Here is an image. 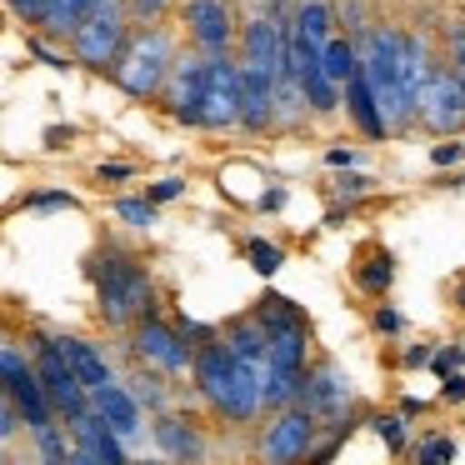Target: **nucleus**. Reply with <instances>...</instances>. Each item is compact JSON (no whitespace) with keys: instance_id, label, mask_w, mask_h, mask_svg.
<instances>
[{"instance_id":"21","label":"nucleus","mask_w":465,"mask_h":465,"mask_svg":"<svg viewBox=\"0 0 465 465\" xmlns=\"http://www.w3.org/2000/svg\"><path fill=\"white\" fill-rule=\"evenodd\" d=\"M395 65H401V91H405V101H411V111H415V101H420L425 81H430V71H435L420 35H401V45H395Z\"/></svg>"},{"instance_id":"10","label":"nucleus","mask_w":465,"mask_h":465,"mask_svg":"<svg viewBox=\"0 0 465 465\" xmlns=\"http://www.w3.org/2000/svg\"><path fill=\"white\" fill-rule=\"evenodd\" d=\"M415 111L425 115V125L440 135L460 131L465 125V101H460V81H455V71H445V65H435L430 81H425L420 101H415Z\"/></svg>"},{"instance_id":"16","label":"nucleus","mask_w":465,"mask_h":465,"mask_svg":"<svg viewBox=\"0 0 465 465\" xmlns=\"http://www.w3.org/2000/svg\"><path fill=\"white\" fill-rule=\"evenodd\" d=\"M91 411L101 415L105 425H111L121 440H131V435H141V401H135L125 385H115V381H105V385H95L91 391Z\"/></svg>"},{"instance_id":"24","label":"nucleus","mask_w":465,"mask_h":465,"mask_svg":"<svg viewBox=\"0 0 465 465\" xmlns=\"http://www.w3.org/2000/svg\"><path fill=\"white\" fill-rule=\"evenodd\" d=\"M155 440H161L165 455H181V460H195V455H205L201 435H195L185 420H175V415H161V420H155Z\"/></svg>"},{"instance_id":"15","label":"nucleus","mask_w":465,"mask_h":465,"mask_svg":"<svg viewBox=\"0 0 465 465\" xmlns=\"http://www.w3.org/2000/svg\"><path fill=\"white\" fill-rule=\"evenodd\" d=\"M191 365H195V381H201V395L215 411H225V395H231V345L211 335V341L191 355Z\"/></svg>"},{"instance_id":"14","label":"nucleus","mask_w":465,"mask_h":465,"mask_svg":"<svg viewBox=\"0 0 465 465\" xmlns=\"http://www.w3.org/2000/svg\"><path fill=\"white\" fill-rule=\"evenodd\" d=\"M185 25H191L195 45L205 55H225V45H231V5L225 0H191L185 5Z\"/></svg>"},{"instance_id":"20","label":"nucleus","mask_w":465,"mask_h":465,"mask_svg":"<svg viewBox=\"0 0 465 465\" xmlns=\"http://www.w3.org/2000/svg\"><path fill=\"white\" fill-rule=\"evenodd\" d=\"M245 65L265 75H281V25L271 15H255L245 25Z\"/></svg>"},{"instance_id":"23","label":"nucleus","mask_w":465,"mask_h":465,"mask_svg":"<svg viewBox=\"0 0 465 465\" xmlns=\"http://www.w3.org/2000/svg\"><path fill=\"white\" fill-rule=\"evenodd\" d=\"M345 105H351V121L361 125L371 141H381V135H385V121H381V111H375V95H371V85H365L361 71L345 81Z\"/></svg>"},{"instance_id":"1","label":"nucleus","mask_w":465,"mask_h":465,"mask_svg":"<svg viewBox=\"0 0 465 465\" xmlns=\"http://www.w3.org/2000/svg\"><path fill=\"white\" fill-rule=\"evenodd\" d=\"M95 275V295H101V315L105 325H131L141 315H151V275L121 251H101L91 261Z\"/></svg>"},{"instance_id":"8","label":"nucleus","mask_w":465,"mask_h":465,"mask_svg":"<svg viewBox=\"0 0 465 465\" xmlns=\"http://www.w3.org/2000/svg\"><path fill=\"white\" fill-rule=\"evenodd\" d=\"M295 401H301L305 411L315 415V420H341V415L351 411V375H345L341 365L321 361L315 371L301 375V385H295Z\"/></svg>"},{"instance_id":"19","label":"nucleus","mask_w":465,"mask_h":465,"mask_svg":"<svg viewBox=\"0 0 465 465\" xmlns=\"http://www.w3.org/2000/svg\"><path fill=\"white\" fill-rule=\"evenodd\" d=\"M55 351L65 355V365L75 371V381H81L85 391H95V385L115 381V375H111V365H105V355L95 351L91 341H81V335H55Z\"/></svg>"},{"instance_id":"6","label":"nucleus","mask_w":465,"mask_h":465,"mask_svg":"<svg viewBox=\"0 0 465 465\" xmlns=\"http://www.w3.org/2000/svg\"><path fill=\"white\" fill-rule=\"evenodd\" d=\"M0 391L11 395V405H15V415H21L25 425H45L51 420V401H45V391H41V375H35V365L25 361L15 345H0Z\"/></svg>"},{"instance_id":"12","label":"nucleus","mask_w":465,"mask_h":465,"mask_svg":"<svg viewBox=\"0 0 465 465\" xmlns=\"http://www.w3.org/2000/svg\"><path fill=\"white\" fill-rule=\"evenodd\" d=\"M71 435H75L71 460H101V465H121L125 460V440L91 411V405H85L81 415H71Z\"/></svg>"},{"instance_id":"29","label":"nucleus","mask_w":465,"mask_h":465,"mask_svg":"<svg viewBox=\"0 0 465 465\" xmlns=\"http://www.w3.org/2000/svg\"><path fill=\"white\" fill-rule=\"evenodd\" d=\"M355 281H361L365 291H375V295H381L385 285L395 281V261H391V255H371V261L361 265V275H355Z\"/></svg>"},{"instance_id":"36","label":"nucleus","mask_w":465,"mask_h":465,"mask_svg":"<svg viewBox=\"0 0 465 465\" xmlns=\"http://www.w3.org/2000/svg\"><path fill=\"white\" fill-rule=\"evenodd\" d=\"M420 460H455V440H445V435L425 440V445H420Z\"/></svg>"},{"instance_id":"31","label":"nucleus","mask_w":465,"mask_h":465,"mask_svg":"<svg viewBox=\"0 0 465 465\" xmlns=\"http://www.w3.org/2000/svg\"><path fill=\"white\" fill-rule=\"evenodd\" d=\"M245 261H251L261 275H275L285 265V251H281V245H265V241H251V245H245Z\"/></svg>"},{"instance_id":"39","label":"nucleus","mask_w":465,"mask_h":465,"mask_svg":"<svg viewBox=\"0 0 465 465\" xmlns=\"http://www.w3.org/2000/svg\"><path fill=\"white\" fill-rule=\"evenodd\" d=\"M51 5V0H11V11L25 15V21H41V11Z\"/></svg>"},{"instance_id":"9","label":"nucleus","mask_w":465,"mask_h":465,"mask_svg":"<svg viewBox=\"0 0 465 465\" xmlns=\"http://www.w3.org/2000/svg\"><path fill=\"white\" fill-rule=\"evenodd\" d=\"M241 111V65L225 55H205V85H201V125H235Z\"/></svg>"},{"instance_id":"2","label":"nucleus","mask_w":465,"mask_h":465,"mask_svg":"<svg viewBox=\"0 0 465 465\" xmlns=\"http://www.w3.org/2000/svg\"><path fill=\"white\" fill-rule=\"evenodd\" d=\"M395 45H401V31H371L365 35V55H355V71L365 75V85H371L385 131H401V125H411V115H415L411 101H405V91H401Z\"/></svg>"},{"instance_id":"41","label":"nucleus","mask_w":465,"mask_h":465,"mask_svg":"<svg viewBox=\"0 0 465 465\" xmlns=\"http://www.w3.org/2000/svg\"><path fill=\"white\" fill-rule=\"evenodd\" d=\"M375 331H401V311L381 305V311H375Z\"/></svg>"},{"instance_id":"45","label":"nucleus","mask_w":465,"mask_h":465,"mask_svg":"<svg viewBox=\"0 0 465 465\" xmlns=\"http://www.w3.org/2000/svg\"><path fill=\"white\" fill-rule=\"evenodd\" d=\"M31 51H35V55H41V61H45V65H61V71H65V61H61V55H55V51H51V45H45V41H35V45H31Z\"/></svg>"},{"instance_id":"33","label":"nucleus","mask_w":465,"mask_h":465,"mask_svg":"<svg viewBox=\"0 0 465 465\" xmlns=\"http://www.w3.org/2000/svg\"><path fill=\"white\" fill-rule=\"evenodd\" d=\"M31 211H75V195H65V191H51V195H31Z\"/></svg>"},{"instance_id":"3","label":"nucleus","mask_w":465,"mask_h":465,"mask_svg":"<svg viewBox=\"0 0 465 465\" xmlns=\"http://www.w3.org/2000/svg\"><path fill=\"white\" fill-rule=\"evenodd\" d=\"M171 65H175L171 35L151 25V31L125 35L121 55H115V81H121L131 95H155L165 85V75H171Z\"/></svg>"},{"instance_id":"27","label":"nucleus","mask_w":465,"mask_h":465,"mask_svg":"<svg viewBox=\"0 0 465 465\" xmlns=\"http://www.w3.org/2000/svg\"><path fill=\"white\" fill-rule=\"evenodd\" d=\"M335 91H341V85H335L331 75L321 71V65L301 75V95H305V101L315 105V111H335V105H341V95H335Z\"/></svg>"},{"instance_id":"4","label":"nucleus","mask_w":465,"mask_h":465,"mask_svg":"<svg viewBox=\"0 0 465 465\" xmlns=\"http://www.w3.org/2000/svg\"><path fill=\"white\" fill-rule=\"evenodd\" d=\"M301 375H305V321L301 325H281V331H265L261 405H291Z\"/></svg>"},{"instance_id":"25","label":"nucleus","mask_w":465,"mask_h":465,"mask_svg":"<svg viewBox=\"0 0 465 465\" xmlns=\"http://www.w3.org/2000/svg\"><path fill=\"white\" fill-rule=\"evenodd\" d=\"M95 5H101V0H51V5L41 11V31L45 35H71Z\"/></svg>"},{"instance_id":"40","label":"nucleus","mask_w":465,"mask_h":465,"mask_svg":"<svg viewBox=\"0 0 465 465\" xmlns=\"http://www.w3.org/2000/svg\"><path fill=\"white\" fill-rule=\"evenodd\" d=\"M165 5H171V0H131V11L141 15V21H155V15L165 11Z\"/></svg>"},{"instance_id":"34","label":"nucleus","mask_w":465,"mask_h":465,"mask_svg":"<svg viewBox=\"0 0 465 465\" xmlns=\"http://www.w3.org/2000/svg\"><path fill=\"white\" fill-rule=\"evenodd\" d=\"M181 195H185V181H181V175H165V181H155V185H151V201H155V205L181 201Z\"/></svg>"},{"instance_id":"48","label":"nucleus","mask_w":465,"mask_h":465,"mask_svg":"<svg viewBox=\"0 0 465 465\" xmlns=\"http://www.w3.org/2000/svg\"><path fill=\"white\" fill-rule=\"evenodd\" d=\"M455 301H460V305H465V281H460V291H455Z\"/></svg>"},{"instance_id":"26","label":"nucleus","mask_w":465,"mask_h":465,"mask_svg":"<svg viewBox=\"0 0 465 465\" xmlns=\"http://www.w3.org/2000/svg\"><path fill=\"white\" fill-rule=\"evenodd\" d=\"M321 71L331 75L335 85H345L355 75V45L345 41V35H331V41L321 45Z\"/></svg>"},{"instance_id":"35","label":"nucleus","mask_w":465,"mask_h":465,"mask_svg":"<svg viewBox=\"0 0 465 465\" xmlns=\"http://www.w3.org/2000/svg\"><path fill=\"white\" fill-rule=\"evenodd\" d=\"M21 430V415H15V405H11V395L0 391V445L11 440V435Z\"/></svg>"},{"instance_id":"38","label":"nucleus","mask_w":465,"mask_h":465,"mask_svg":"<svg viewBox=\"0 0 465 465\" xmlns=\"http://www.w3.org/2000/svg\"><path fill=\"white\" fill-rule=\"evenodd\" d=\"M135 401H141V405H161L165 401V395H161V385H155V381H135Z\"/></svg>"},{"instance_id":"5","label":"nucleus","mask_w":465,"mask_h":465,"mask_svg":"<svg viewBox=\"0 0 465 465\" xmlns=\"http://www.w3.org/2000/svg\"><path fill=\"white\" fill-rule=\"evenodd\" d=\"M71 45H75V61L81 65H95V71L115 65V55L125 45V0H101L71 31Z\"/></svg>"},{"instance_id":"13","label":"nucleus","mask_w":465,"mask_h":465,"mask_svg":"<svg viewBox=\"0 0 465 465\" xmlns=\"http://www.w3.org/2000/svg\"><path fill=\"white\" fill-rule=\"evenodd\" d=\"M135 351L151 365H161V371H185L191 355H195L191 345H185V335L171 331L165 321H155V315H141V325H135Z\"/></svg>"},{"instance_id":"7","label":"nucleus","mask_w":465,"mask_h":465,"mask_svg":"<svg viewBox=\"0 0 465 465\" xmlns=\"http://www.w3.org/2000/svg\"><path fill=\"white\" fill-rule=\"evenodd\" d=\"M41 345V355H35V375H41V391H45V401H51V411L55 415H81L85 405H91V391H85L81 381H75V371L65 365V355L55 351V341H35Z\"/></svg>"},{"instance_id":"43","label":"nucleus","mask_w":465,"mask_h":465,"mask_svg":"<svg viewBox=\"0 0 465 465\" xmlns=\"http://www.w3.org/2000/svg\"><path fill=\"white\" fill-rule=\"evenodd\" d=\"M430 365H435V371H455V365H460V351H455V345H450V351L430 355Z\"/></svg>"},{"instance_id":"17","label":"nucleus","mask_w":465,"mask_h":465,"mask_svg":"<svg viewBox=\"0 0 465 465\" xmlns=\"http://www.w3.org/2000/svg\"><path fill=\"white\" fill-rule=\"evenodd\" d=\"M171 115L185 125H201V85H205V55H191V61L171 65Z\"/></svg>"},{"instance_id":"47","label":"nucleus","mask_w":465,"mask_h":465,"mask_svg":"<svg viewBox=\"0 0 465 465\" xmlns=\"http://www.w3.org/2000/svg\"><path fill=\"white\" fill-rule=\"evenodd\" d=\"M261 205H265V211H281V205H285V191H265Z\"/></svg>"},{"instance_id":"37","label":"nucleus","mask_w":465,"mask_h":465,"mask_svg":"<svg viewBox=\"0 0 465 465\" xmlns=\"http://www.w3.org/2000/svg\"><path fill=\"white\" fill-rule=\"evenodd\" d=\"M430 161H435V165H455V161H465V145H460V141H445V145H435Z\"/></svg>"},{"instance_id":"22","label":"nucleus","mask_w":465,"mask_h":465,"mask_svg":"<svg viewBox=\"0 0 465 465\" xmlns=\"http://www.w3.org/2000/svg\"><path fill=\"white\" fill-rule=\"evenodd\" d=\"M291 35L305 45V51H315V55H321V45L335 35V31H331V5H325V0H305L301 11H295Z\"/></svg>"},{"instance_id":"28","label":"nucleus","mask_w":465,"mask_h":465,"mask_svg":"<svg viewBox=\"0 0 465 465\" xmlns=\"http://www.w3.org/2000/svg\"><path fill=\"white\" fill-rule=\"evenodd\" d=\"M115 215H121L125 225H135V231H145V225H155V201L151 195H121V201H115Z\"/></svg>"},{"instance_id":"18","label":"nucleus","mask_w":465,"mask_h":465,"mask_svg":"<svg viewBox=\"0 0 465 465\" xmlns=\"http://www.w3.org/2000/svg\"><path fill=\"white\" fill-rule=\"evenodd\" d=\"M271 85H275V75L241 65V111H235V121H241L245 131H265V125L275 121V95H271Z\"/></svg>"},{"instance_id":"42","label":"nucleus","mask_w":465,"mask_h":465,"mask_svg":"<svg viewBox=\"0 0 465 465\" xmlns=\"http://www.w3.org/2000/svg\"><path fill=\"white\" fill-rule=\"evenodd\" d=\"M95 175H101V181H131V165H121V161H111V165H101V171H95Z\"/></svg>"},{"instance_id":"11","label":"nucleus","mask_w":465,"mask_h":465,"mask_svg":"<svg viewBox=\"0 0 465 465\" xmlns=\"http://www.w3.org/2000/svg\"><path fill=\"white\" fill-rule=\"evenodd\" d=\"M311 445H315V415L305 411V405H285V411L275 415V425L265 430L261 455L265 460H301Z\"/></svg>"},{"instance_id":"32","label":"nucleus","mask_w":465,"mask_h":465,"mask_svg":"<svg viewBox=\"0 0 465 465\" xmlns=\"http://www.w3.org/2000/svg\"><path fill=\"white\" fill-rule=\"evenodd\" d=\"M371 425H375V435H381V440H385V445H391V450H395V455H401V450H405V420H401V415H375V420H371Z\"/></svg>"},{"instance_id":"30","label":"nucleus","mask_w":465,"mask_h":465,"mask_svg":"<svg viewBox=\"0 0 465 465\" xmlns=\"http://www.w3.org/2000/svg\"><path fill=\"white\" fill-rule=\"evenodd\" d=\"M31 435H35V445H41V455H45V460H71V445L61 440V425H55V420L35 425Z\"/></svg>"},{"instance_id":"44","label":"nucleus","mask_w":465,"mask_h":465,"mask_svg":"<svg viewBox=\"0 0 465 465\" xmlns=\"http://www.w3.org/2000/svg\"><path fill=\"white\" fill-rule=\"evenodd\" d=\"M445 401H465V375H450V381H445Z\"/></svg>"},{"instance_id":"46","label":"nucleus","mask_w":465,"mask_h":465,"mask_svg":"<svg viewBox=\"0 0 465 465\" xmlns=\"http://www.w3.org/2000/svg\"><path fill=\"white\" fill-rule=\"evenodd\" d=\"M365 185H371V181H365V175H345V181H341V195H361Z\"/></svg>"}]
</instances>
